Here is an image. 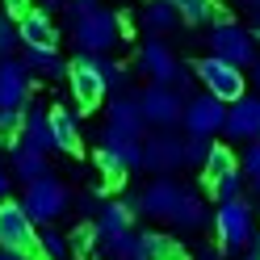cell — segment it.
<instances>
[{
  "instance_id": "1",
  "label": "cell",
  "mask_w": 260,
  "mask_h": 260,
  "mask_svg": "<svg viewBox=\"0 0 260 260\" xmlns=\"http://www.w3.org/2000/svg\"><path fill=\"white\" fill-rule=\"evenodd\" d=\"M72 38L84 55H105L113 42L122 38V17L109 9H88V13H72Z\"/></svg>"
},
{
  "instance_id": "2",
  "label": "cell",
  "mask_w": 260,
  "mask_h": 260,
  "mask_svg": "<svg viewBox=\"0 0 260 260\" xmlns=\"http://www.w3.org/2000/svg\"><path fill=\"white\" fill-rule=\"evenodd\" d=\"M256 210L243 202V198H231V202H218V214H214V235H218V248L226 256H239L248 252V243L256 239Z\"/></svg>"
},
{
  "instance_id": "3",
  "label": "cell",
  "mask_w": 260,
  "mask_h": 260,
  "mask_svg": "<svg viewBox=\"0 0 260 260\" xmlns=\"http://www.w3.org/2000/svg\"><path fill=\"white\" fill-rule=\"evenodd\" d=\"M139 68L147 72L151 84H168V88H176L181 96L189 92V76H193V72L172 55V46H168V42L147 38V42H143V51H139Z\"/></svg>"
},
{
  "instance_id": "4",
  "label": "cell",
  "mask_w": 260,
  "mask_h": 260,
  "mask_svg": "<svg viewBox=\"0 0 260 260\" xmlns=\"http://www.w3.org/2000/svg\"><path fill=\"white\" fill-rule=\"evenodd\" d=\"M193 76L202 80L206 92H214L218 101H226V105H235L239 96H248V76H243V68H235V63H226L218 55L198 59L193 63Z\"/></svg>"
},
{
  "instance_id": "5",
  "label": "cell",
  "mask_w": 260,
  "mask_h": 260,
  "mask_svg": "<svg viewBox=\"0 0 260 260\" xmlns=\"http://www.w3.org/2000/svg\"><path fill=\"white\" fill-rule=\"evenodd\" d=\"M0 248L21 252V256H38V248H42L38 222L25 214L21 202H0Z\"/></svg>"
},
{
  "instance_id": "6",
  "label": "cell",
  "mask_w": 260,
  "mask_h": 260,
  "mask_svg": "<svg viewBox=\"0 0 260 260\" xmlns=\"http://www.w3.org/2000/svg\"><path fill=\"white\" fill-rule=\"evenodd\" d=\"M206 46H210V55L235 63V68H252L260 42H256L243 25H235V21H218L214 29H210V42H206Z\"/></svg>"
},
{
  "instance_id": "7",
  "label": "cell",
  "mask_w": 260,
  "mask_h": 260,
  "mask_svg": "<svg viewBox=\"0 0 260 260\" xmlns=\"http://www.w3.org/2000/svg\"><path fill=\"white\" fill-rule=\"evenodd\" d=\"M21 206H25V214L34 218V222L46 226V222H55L63 210H68V189H63V181H55V176L46 172V176H38V181L25 185Z\"/></svg>"
},
{
  "instance_id": "8",
  "label": "cell",
  "mask_w": 260,
  "mask_h": 260,
  "mask_svg": "<svg viewBox=\"0 0 260 260\" xmlns=\"http://www.w3.org/2000/svg\"><path fill=\"white\" fill-rule=\"evenodd\" d=\"M139 105H143V118H147L151 126L159 130H172V126H181L185 122V96L168 88V84H151L147 92H139Z\"/></svg>"
},
{
  "instance_id": "9",
  "label": "cell",
  "mask_w": 260,
  "mask_h": 260,
  "mask_svg": "<svg viewBox=\"0 0 260 260\" xmlns=\"http://www.w3.org/2000/svg\"><path fill=\"white\" fill-rule=\"evenodd\" d=\"M68 88H72V101L80 105V113H92L96 105H101V96L109 92L105 80H101V72H96V59H92V55H80V59L72 63Z\"/></svg>"
},
{
  "instance_id": "10",
  "label": "cell",
  "mask_w": 260,
  "mask_h": 260,
  "mask_svg": "<svg viewBox=\"0 0 260 260\" xmlns=\"http://www.w3.org/2000/svg\"><path fill=\"white\" fill-rule=\"evenodd\" d=\"M226 101H218L214 92H202V96H189V105H185V130L189 135H206V139H214L218 130L226 126Z\"/></svg>"
},
{
  "instance_id": "11",
  "label": "cell",
  "mask_w": 260,
  "mask_h": 260,
  "mask_svg": "<svg viewBox=\"0 0 260 260\" xmlns=\"http://www.w3.org/2000/svg\"><path fill=\"white\" fill-rule=\"evenodd\" d=\"M181 198H185V185L172 181V176H159V181H151L130 206L143 210V214H151V218H172L176 206H181Z\"/></svg>"
},
{
  "instance_id": "12",
  "label": "cell",
  "mask_w": 260,
  "mask_h": 260,
  "mask_svg": "<svg viewBox=\"0 0 260 260\" xmlns=\"http://www.w3.org/2000/svg\"><path fill=\"white\" fill-rule=\"evenodd\" d=\"M143 126H147V118H143L139 96H118V101L109 105V126H105L101 143H113V139H143Z\"/></svg>"
},
{
  "instance_id": "13",
  "label": "cell",
  "mask_w": 260,
  "mask_h": 260,
  "mask_svg": "<svg viewBox=\"0 0 260 260\" xmlns=\"http://www.w3.org/2000/svg\"><path fill=\"white\" fill-rule=\"evenodd\" d=\"M181 164H185V139H172L164 130V135H151L147 143H143V168L168 176L172 168H181Z\"/></svg>"
},
{
  "instance_id": "14",
  "label": "cell",
  "mask_w": 260,
  "mask_h": 260,
  "mask_svg": "<svg viewBox=\"0 0 260 260\" xmlns=\"http://www.w3.org/2000/svg\"><path fill=\"white\" fill-rule=\"evenodd\" d=\"M222 135L231 139V143H252V139H260V96H239V101L226 109Z\"/></svg>"
},
{
  "instance_id": "15",
  "label": "cell",
  "mask_w": 260,
  "mask_h": 260,
  "mask_svg": "<svg viewBox=\"0 0 260 260\" xmlns=\"http://www.w3.org/2000/svg\"><path fill=\"white\" fill-rule=\"evenodd\" d=\"M17 34L25 42V51H55V42H59V29L51 21V13L46 9H29L17 17Z\"/></svg>"
},
{
  "instance_id": "16",
  "label": "cell",
  "mask_w": 260,
  "mask_h": 260,
  "mask_svg": "<svg viewBox=\"0 0 260 260\" xmlns=\"http://www.w3.org/2000/svg\"><path fill=\"white\" fill-rule=\"evenodd\" d=\"M29 101V68L17 59H0V109H21Z\"/></svg>"
},
{
  "instance_id": "17",
  "label": "cell",
  "mask_w": 260,
  "mask_h": 260,
  "mask_svg": "<svg viewBox=\"0 0 260 260\" xmlns=\"http://www.w3.org/2000/svg\"><path fill=\"white\" fill-rule=\"evenodd\" d=\"M21 147L42 151V155L55 147V135H51V113H46V109H25V118H21Z\"/></svg>"
},
{
  "instance_id": "18",
  "label": "cell",
  "mask_w": 260,
  "mask_h": 260,
  "mask_svg": "<svg viewBox=\"0 0 260 260\" xmlns=\"http://www.w3.org/2000/svg\"><path fill=\"white\" fill-rule=\"evenodd\" d=\"M51 135H55V147L59 151H68V155L80 151V126H76V113L72 109H63V105L51 109Z\"/></svg>"
},
{
  "instance_id": "19",
  "label": "cell",
  "mask_w": 260,
  "mask_h": 260,
  "mask_svg": "<svg viewBox=\"0 0 260 260\" xmlns=\"http://www.w3.org/2000/svg\"><path fill=\"white\" fill-rule=\"evenodd\" d=\"M130 218H135V206L130 202H101V210H96V231L105 235H122L130 231Z\"/></svg>"
},
{
  "instance_id": "20",
  "label": "cell",
  "mask_w": 260,
  "mask_h": 260,
  "mask_svg": "<svg viewBox=\"0 0 260 260\" xmlns=\"http://www.w3.org/2000/svg\"><path fill=\"white\" fill-rule=\"evenodd\" d=\"M231 172H239L235 151H231V147H222V143H214V147H210V159L202 164V185H206V189H214L222 176H231Z\"/></svg>"
},
{
  "instance_id": "21",
  "label": "cell",
  "mask_w": 260,
  "mask_h": 260,
  "mask_svg": "<svg viewBox=\"0 0 260 260\" xmlns=\"http://www.w3.org/2000/svg\"><path fill=\"white\" fill-rule=\"evenodd\" d=\"M176 5V13H181V21H189V25H210V21H231L226 13L218 9V0H172Z\"/></svg>"
},
{
  "instance_id": "22",
  "label": "cell",
  "mask_w": 260,
  "mask_h": 260,
  "mask_svg": "<svg viewBox=\"0 0 260 260\" xmlns=\"http://www.w3.org/2000/svg\"><path fill=\"white\" fill-rule=\"evenodd\" d=\"M143 25H147L151 34H168V29L181 25V13H176L172 0H147V5H143Z\"/></svg>"
},
{
  "instance_id": "23",
  "label": "cell",
  "mask_w": 260,
  "mask_h": 260,
  "mask_svg": "<svg viewBox=\"0 0 260 260\" xmlns=\"http://www.w3.org/2000/svg\"><path fill=\"white\" fill-rule=\"evenodd\" d=\"M9 151H13V172H17V181H25V185L51 172L42 151H29V147H21V143H17V147H9Z\"/></svg>"
},
{
  "instance_id": "24",
  "label": "cell",
  "mask_w": 260,
  "mask_h": 260,
  "mask_svg": "<svg viewBox=\"0 0 260 260\" xmlns=\"http://www.w3.org/2000/svg\"><path fill=\"white\" fill-rule=\"evenodd\" d=\"M168 222H176L181 231H198V226L206 222V206H202V198H198L193 189H185V198H181V206H176V214H172Z\"/></svg>"
},
{
  "instance_id": "25",
  "label": "cell",
  "mask_w": 260,
  "mask_h": 260,
  "mask_svg": "<svg viewBox=\"0 0 260 260\" xmlns=\"http://www.w3.org/2000/svg\"><path fill=\"white\" fill-rule=\"evenodd\" d=\"M101 252L105 256H118V260H143V243L135 231H122V235H105L101 239Z\"/></svg>"
},
{
  "instance_id": "26",
  "label": "cell",
  "mask_w": 260,
  "mask_h": 260,
  "mask_svg": "<svg viewBox=\"0 0 260 260\" xmlns=\"http://www.w3.org/2000/svg\"><path fill=\"white\" fill-rule=\"evenodd\" d=\"M25 68H29V72H42V76H51V80H59V76H68V72H72V63H63L55 51H29V55H25Z\"/></svg>"
},
{
  "instance_id": "27",
  "label": "cell",
  "mask_w": 260,
  "mask_h": 260,
  "mask_svg": "<svg viewBox=\"0 0 260 260\" xmlns=\"http://www.w3.org/2000/svg\"><path fill=\"white\" fill-rule=\"evenodd\" d=\"M96 168H101V176H105V185H122L126 181V159L113 151V147H96Z\"/></svg>"
},
{
  "instance_id": "28",
  "label": "cell",
  "mask_w": 260,
  "mask_h": 260,
  "mask_svg": "<svg viewBox=\"0 0 260 260\" xmlns=\"http://www.w3.org/2000/svg\"><path fill=\"white\" fill-rule=\"evenodd\" d=\"M96 59V72H101V80H105V88L109 92H122L126 88V80H130V72L122 68V63H113V59H105V55H92Z\"/></svg>"
},
{
  "instance_id": "29",
  "label": "cell",
  "mask_w": 260,
  "mask_h": 260,
  "mask_svg": "<svg viewBox=\"0 0 260 260\" xmlns=\"http://www.w3.org/2000/svg\"><path fill=\"white\" fill-rule=\"evenodd\" d=\"M68 243H72V252H76V256H88V252H92V243H101V231H96V222H76V226H72V235H68Z\"/></svg>"
},
{
  "instance_id": "30",
  "label": "cell",
  "mask_w": 260,
  "mask_h": 260,
  "mask_svg": "<svg viewBox=\"0 0 260 260\" xmlns=\"http://www.w3.org/2000/svg\"><path fill=\"white\" fill-rule=\"evenodd\" d=\"M210 147H214V139H206V135H189V139H185V164L202 168L206 159H210Z\"/></svg>"
},
{
  "instance_id": "31",
  "label": "cell",
  "mask_w": 260,
  "mask_h": 260,
  "mask_svg": "<svg viewBox=\"0 0 260 260\" xmlns=\"http://www.w3.org/2000/svg\"><path fill=\"white\" fill-rule=\"evenodd\" d=\"M68 252H72V243L63 239V235H55L51 226H46V235H42V248H38V256H42V260H68Z\"/></svg>"
},
{
  "instance_id": "32",
  "label": "cell",
  "mask_w": 260,
  "mask_h": 260,
  "mask_svg": "<svg viewBox=\"0 0 260 260\" xmlns=\"http://www.w3.org/2000/svg\"><path fill=\"white\" fill-rule=\"evenodd\" d=\"M210 193H214L218 202H231V198H243V168H239V172H231V176H222V181H218L214 189H210Z\"/></svg>"
},
{
  "instance_id": "33",
  "label": "cell",
  "mask_w": 260,
  "mask_h": 260,
  "mask_svg": "<svg viewBox=\"0 0 260 260\" xmlns=\"http://www.w3.org/2000/svg\"><path fill=\"white\" fill-rule=\"evenodd\" d=\"M239 168H243V176H248V181H256V176H260V139H252L248 147H243Z\"/></svg>"
},
{
  "instance_id": "34",
  "label": "cell",
  "mask_w": 260,
  "mask_h": 260,
  "mask_svg": "<svg viewBox=\"0 0 260 260\" xmlns=\"http://www.w3.org/2000/svg\"><path fill=\"white\" fill-rule=\"evenodd\" d=\"M13 38H21V34L13 29L9 17H0V55H9V51H13Z\"/></svg>"
},
{
  "instance_id": "35",
  "label": "cell",
  "mask_w": 260,
  "mask_h": 260,
  "mask_svg": "<svg viewBox=\"0 0 260 260\" xmlns=\"http://www.w3.org/2000/svg\"><path fill=\"white\" fill-rule=\"evenodd\" d=\"M21 118H25L21 109H0V135H5V130H17Z\"/></svg>"
},
{
  "instance_id": "36",
  "label": "cell",
  "mask_w": 260,
  "mask_h": 260,
  "mask_svg": "<svg viewBox=\"0 0 260 260\" xmlns=\"http://www.w3.org/2000/svg\"><path fill=\"white\" fill-rule=\"evenodd\" d=\"M5 13H13V17H21V13H29V0H5Z\"/></svg>"
},
{
  "instance_id": "37",
  "label": "cell",
  "mask_w": 260,
  "mask_h": 260,
  "mask_svg": "<svg viewBox=\"0 0 260 260\" xmlns=\"http://www.w3.org/2000/svg\"><path fill=\"white\" fill-rule=\"evenodd\" d=\"M243 260H260V231H256V239L248 243V252H243Z\"/></svg>"
},
{
  "instance_id": "38",
  "label": "cell",
  "mask_w": 260,
  "mask_h": 260,
  "mask_svg": "<svg viewBox=\"0 0 260 260\" xmlns=\"http://www.w3.org/2000/svg\"><path fill=\"white\" fill-rule=\"evenodd\" d=\"M0 260H42V256H21V252H5L0 248Z\"/></svg>"
},
{
  "instance_id": "39",
  "label": "cell",
  "mask_w": 260,
  "mask_h": 260,
  "mask_svg": "<svg viewBox=\"0 0 260 260\" xmlns=\"http://www.w3.org/2000/svg\"><path fill=\"white\" fill-rule=\"evenodd\" d=\"M5 193H9V172L0 168V202H5Z\"/></svg>"
},
{
  "instance_id": "40",
  "label": "cell",
  "mask_w": 260,
  "mask_h": 260,
  "mask_svg": "<svg viewBox=\"0 0 260 260\" xmlns=\"http://www.w3.org/2000/svg\"><path fill=\"white\" fill-rule=\"evenodd\" d=\"M252 84H256V88H260V59H256V63H252Z\"/></svg>"
},
{
  "instance_id": "41",
  "label": "cell",
  "mask_w": 260,
  "mask_h": 260,
  "mask_svg": "<svg viewBox=\"0 0 260 260\" xmlns=\"http://www.w3.org/2000/svg\"><path fill=\"white\" fill-rule=\"evenodd\" d=\"M42 9H51V13H55V9H63V0H42Z\"/></svg>"
},
{
  "instance_id": "42",
  "label": "cell",
  "mask_w": 260,
  "mask_h": 260,
  "mask_svg": "<svg viewBox=\"0 0 260 260\" xmlns=\"http://www.w3.org/2000/svg\"><path fill=\"white\" fill-rule=\"evenodd\" d=\"M243 5H252V9H256V5H260V0H243Z\"/></svg>"
},
{
  "instance_id": "43",
  "label": "cell",
  "mask_w": 260,
  "mask_h": 260,
  "mask_svg": "<svg viewBox=\"0 0 260 260\" xmlns=\"http://www.w3.org/2000/svg\"><path fill=\"white\" fill-rule=\"evenodd\" d=\"M96 260H118V256H96Z\"/></svg>"
},
{
  "instance_id": "44",
  "label": "cell",
  "mask_w": 260,
  "mask_h": 260,
  "mask_svg": "<svg viewBox=\"0 0 260 260\" xmlns=\"http://www.w3.org/2000/svg\"><path fill=\"white\" fill-rule=\"evenodd\" d=\"M252 185H256V193H260V176H256V181H252Z\"/></svg>"
},
{
  "instance_id": "45",
  "label": "cell",
  "mask_w": 260,
  "mask_h": 260,
  "mask_svg": "<svg viewBox=\"0 0 260 260\" xmlns=\"http://www.w3.org/2000/svg\"><path fill=\"white\" fill-rule=\"evenodd\" d=\"M202 260H218V256H202Z\"/></svg>"
},
{
  "instance_id": "46",
  "label": "cell",
  "mask_w": 260,
  "mask_h": 260,
  "mask_svg": "<svg viewBox=\"0 0 260 260\" xmlns=\"http://www.w3.org/2000/svg\"><path fill=\"white\" fill-rule=\"evenodd\" d=\"M256 21H260V5H256Z\"/></svg>"
},
{
  "instance_id": "47",
  "label": "cell",
  "mask_w": 260,
  "mask_h": 260,
  "mask_svg": "<svg viewBox=\"0 0 260 260\" xmlns=\"http://www.w3.org/2000/svg\"><path fill=\"white\" fill-rule=\"evenodd\" d=\"M256 42H260V34H256Z\"/></svg>"
}]
</instances>
